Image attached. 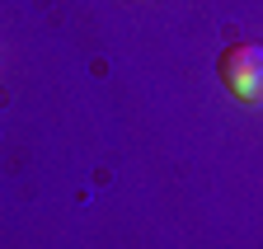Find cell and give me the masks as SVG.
<instances>
[{
    "label": "cell",
    "mask_w": 263,
    "mask_h": 249,
    "mask_svg": "<svg viewBox=\"0 0 263 249\" xmlns=\"http://www.w3.org/2000/svg\"><path fill=\"white\" fill-rule=\"evenodd\" d=\"M216 80L230 99L263 108V47L258 43H230L216 56Z\"/></svg>",
    "instance_id": "cell-1"
}]
</instances>
